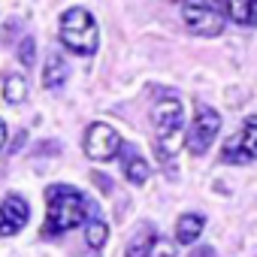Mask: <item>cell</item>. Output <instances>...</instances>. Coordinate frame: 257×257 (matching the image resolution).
I'll use <instances>...</instances> for the list:
<instances>
[{
	"mask_svg": "<svg viewBox=\"0 0 257 257\" xmlns=\"http://www.w3.org/2000/svg\"><path fill=\"white\" fill-rule=\"evenodd\" d=\"M91 215L88 197L73 185H49L46 188V236H61Z\"/></svg>",
	"mask_w": 257,
	"mask_h": 257,
	"instance_id": "6da1fadb",
	"label": "cell"
},
{
	"mask_svg": "<svg viewBox=\"0 0 257 257\" xmlns=\"http://www.w3.org/2000/svg\"><path fill=\"white\" fill-rule=\"evenodd\" d=\"M61 43L82 58H91L100 46V34H97V22L85 7H70L61 16Z\"/></svg>",
	"mask_w": 257,
	"mask_h": 257,
	"instance_id": "7a4b0ae2",
	"label": "cell"
},
{
	"mask_svg": "<svg viewBox=\"0 0 257 257\" xmlns=\"http://www.w3.org/2000/svg\"><path fill=\"white\" fill-rule=\"evenodd\" d=\"M152 121H155V131H158V152L161 158L173 161L179 143H182V121H185V106L179 97H164L155 103L152 109Z\"/></svg>",
	"mask_w": 257,
	"mask_h": 257,
	"instance_id": "3957f363",
	"label": "cell"
},
{
	"mask_svg": "<svg viewBox=\"0 0 257 257\" xmlns=\"http://www.w3.org/2000/svg\"><path fill=\"white\" fill-rule=\"evenodd\" d=\"M182 19L197 37H218L227 25L224 0H182Z\"/></svg>",
	"mask_w": 257,
	"mask_h": 257,
	"instance_id": "277c9868",
	"label": "cell"
},
{
	"mask_svg": "<svg viewBox=\"0 0 257 257\" xmlns=\"http://www.w3.org/2000/svg\"><path fill=\"white\" fill-rule=\"evenodd\" d=\"M221 161L230 164V167H242V164H254L257 161V115H248L239 131L224 143Z\"/></svg>",
	"mask_w": 257,
	"mask_h": 257,
	"instance_id": "5b68a950",
	"label": "cell"
},
{
	"mask_svg": "<svg viewBox=\"0 0 257 257\" xmlns=\"http://www.w3.org/2000/svg\"><path fill=\"white\" fill-rule=\"evenodd\" d=\"M218 131H221V115H218L212 106H197L194 121H191L188 134H185L188 152H191V155H206V152L212 149Z\"/></svg>",
	"mask_w": 257,
	"mask_h": 257,
	"instance_id": "8992f818",
	"label": "cell"
},
{
	"mask_svg": "<svg viewBox=\"0 0 257 257\" xmlns=\"http://www.w3.org/2000/svg\"><path fill=\"white\" fill-rule=\"evenodd\" d=\"M118 146H121V137L115 127L103 124V121H94L88 131H85V140H82V149L91 161H112L118 155Z\"/></svg>",
	"mask_w": 257,
	"mask_h": 257,
	"instance_id": "52a82bcc",
	"label": "cell"
},
{
	"mask_svg": "<svg viewBox=\"0 0 257 257\" xmlns=\"http://www.w3.org/2000/svg\"><path fill=\"white\" fill-rule=\"evenodd\" d=\"M118 161H121V173H124V179L131 182V185H146L149 182V176H152V167H149V161L143 158V152L134 146V143H121L118 146Z\"/></svg>",
	"mask_w": 257,
	"mask_h": 257,
	"instance_id": "ba28073f",
	"label": "cell"
},
{
	"mask_svg": "<svg viewBox=\"0 0 257 257\" xmlns=\"http://www.w3.org/2000/svg\"><path fill=\"white\" fill-rule=\"evenodd\" d=\"M70 76V67H67V58L58 55V52H49L46 58V67H43V88L49 91H58Z\"/></svg>",
	"mask_w": 257,
	"mask_h": 257,
	"instance_id": "9c48e42d",
	"label": "cell"
},
{
	"mask_svg": "<svg viewBox=\"0 0 257 257\" xmlns=\"http://www.w3.org/2000/svg\"><path fill=\"white\" fill-rule=\"evenodd\" d=\"M203 227H206V218H203L200 212H185V215L179 218V224H176V242L194 245V242L200 239Z\"/></svg>",
	"mask_w": 257,
	"mask_h": 257,
	"instance_id": "30bf717a",
	"label": "cell"
},
{
	"mask_svg": "<svg viewBox=\"0 0 257 257\" xmlns=\"http://www.w3.org/2000/svg\"><path fill=\"white\" fill-rule=\"evenodd\" d=\"M227 19L245 28H257V0H227Z\"/></svg>",
	"mask_w": 257,
	"mask_h": 257,
	"instance_id": "8fae6325",
	"label": "cell"
},
{
	"mask_svg": "<svg viewBox=\"0 0 257 257\" xmlns=\"http://www.w3.org/2000/svg\"><path fill=\"white\" fill-rule=\"evenodd\" d=\"M0 209H4V215H7V221L16 227V233L28 224V218H31V206H28V200L22 197V194H10L4 203H0Z\"/></svg>",
	"mask_w": 257,
	"mask_h": 257,
	"instance_id": "7c38bea8",
	"label": "cell"
},
{
	"mask_svg": "<svg viewBox=\"0 0 257 257\" xmlns=\"http://www.w3.org/2000/svg\"><path fill=\"white\" fill-rule=\"evenodd\" d=\"M155 239H158L155 227H152V224H143V227L137 230V236L127 242L124 257H149V251H152V242H155Z\"/></svg>",
	"mask_w": 257,
	"mask_h": 257,
	"instance_id": "4fadbf2b",
	"label": "cell"
},
{
	"mask_svg": "<svg viewBox=\"0 0 257 257\" xmlns=\"http://www.w3.org/2000/svg\"><path fill=\"white\" fill-rule=\"evenodd\" d=\"M4 100H7L10 106H22V103L28 100V79H25L22 73L7 76V82H4Z\"/></svg>",
	"mask_w": 257,
	"mask_h": 257,
	"instance_id": "5bb4252c",
	"label": "cell"
},
{
	"mask_svg": "<svg viewBox=\"0 0 257 257\" xmlns=\"http://www.w3.org/2000/svg\"><path fill=\"white\" fill-rule=\"evenodd\" d=\"M106 239H109V224H106L103 218H91L88 227H85V242H88V248H91V251H100V248L106 245Z\"/></svg>",
	"mask_w": 257,
	"mask_h": 257,
	"instance_id": "9a60e30c",
	"label": "cell"
},
{
	"mask_svg": "<svg viewBox=\"0 0 257 257\" xmlns=\"http://www.w3.org/2000/svg\"><path fill=\"white\" fill-rule=\"evenodd\" d=\"M37 55V40L34 37H25L22 43H19V61H22V67H34V58Z\"/></svg>",
	"mask_w": 257,
	"mask_h": 257,
	"instance_id": "2e32d148",
	"label": "cell"
},
{
	"mask_svg": "<svg viewBox=\"0 0 257 257\" xmlns=\"http://www.w3.org/2000/svg\"><path fill=\"white\" fill-rule=\"evenodd\" d=\"M149 257H176V245H173L170 239H155Z\"/></svg>",
	"mask_w": 257,
	"mask_h": 257,
	"instance_id": "e0dca14e",
	"label": "cell"
},
{
	"mask_svg": "<svg viewBox=\"0 0 257 257\" xmlns=\"http://www.w3.org/2000/svg\"><path fill=\"white\" fill-rule=\"evenodd\" d=\"M25 143H28V131H19V134H16V140L10 143V155H19V149H22Z\"/></svg>",
	"mask_w": 257,
	"mask_h": 257,
	"instance_id": "ac0fdd59",
	"label": "cell"
},
{
	"mask_svg": "<svg viewBox=\"0 0 257 257\" xmlns=\"http://www.w3.org/2000/svg\"><path fill=\"white\" fill-rule=\"evenodd\" d=\"M91 179H94V185L100 188V191H112V182H109V176H103V173H91Z\"/></svg>",
	"mask_w": 257,
	"mask_h": 257,
	"instance_id": "d6986e66",
	"label": "cell"
},
{
	"mask_svg": "<svg viewBox=\"0 0 257 257\" xmlns=\"http://www.w3.org/2000/svg\"><path fill=\"white\" fill-rule=\"evenodd\" d=\"M16 233V227L7 221V215H4V209H0V236H13Z\"/></svg>",
	"mask_w": 257,
	"mask_h": 257,
	"instance_id": "ffe728a7",
	"label": "cell"
},
{
	"mask_svg": "<svg viewBox=\"0 0 257 257\" xmlns=\"http://www.w3.org/2000/svg\"><path fill=\"white\" fill-rule=\"evenodd\" d=\"M188 257H215V251H212L209 245H200V248H194Z\"/></svg>",
	"mask_w": 257,
	"mask_h": 257,
	"instance_id": "44dd1931",
	"label": "cell"
},
{
	"mask_svg": "<svg viewBox=\"0 0 257 257\" xmlns=\"http://www.w3.org/2000/svg\"><path fill=\"white\" fill-rule=\"evenodd\" d=\"M4 143H7V121L0 118V149H4Z\"/></svg>",
	"mask_w": 257,
	"mask_h": 257,
	"instance_id": "7402d4cb",
	"label": "cell"
},
{
	"mask_svg": "<svg viewBox=\"0 0 257 257\" xmlns=\"http://www.w3.org/2000/svg\"><path fill=\"white\" fill-rule=\"evenodd\" d=\"M170 4H176V0H170Z\"/></svg>",
	"mask_w": 257,
	"mask_h": 257,
	"instance_id": "603a6c76",
	"label": "cell"
}]
</instances>
